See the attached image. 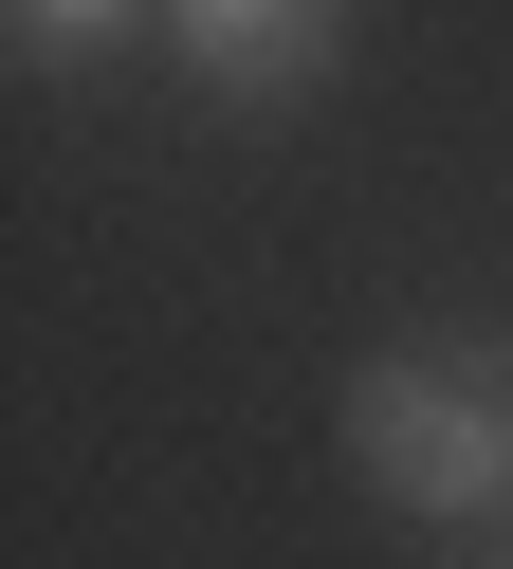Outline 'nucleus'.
<instances>
[{
  "label": "nucleus",
  "instance_id": "obj_3",
  "mask_svg": "<svg viewBox=\"0 0 513 569\" xmlns=\"http://www.w3.org/2000/svg\"><path fill=\"white\" fill-rule=\"evenodd\" d=\"M165 0H0V38H19V74H92L110 38H147Z\"/></svg>",
  "mask_w": 513,
  "mask_h": 569
},
{
  "label": "nucleus",
  "instance_id": "obj_2",
  "mask_svg": "<svg viewBox=\"0 0 513 569\" xmlns=\"http://www.w3.org/2000/svg\"><path fill=\"white\" fill-rule=\"evenodd\" d=\"M330 38H349V0H165V56L202 92H239V111H275V92L330 74Z\"/></svg>",
  "mask_w": 513,
  "mask_h": 569
},
{
  "label": "nucleus",
  "instance_id": "obj_1",
  "mask_svg": "<svg viewBox=\"0 0 513 569\" xmlns=\"http://www.w3.org/2000/svg\"><path fill=\"white\" fill-rule=\"evenodd\" d=\"M349 478L422 532L513 515V349H366L349 368Z\"/></svg>",
  "mask_w": 513,
  "mask_h": 569
}]
</instances>
